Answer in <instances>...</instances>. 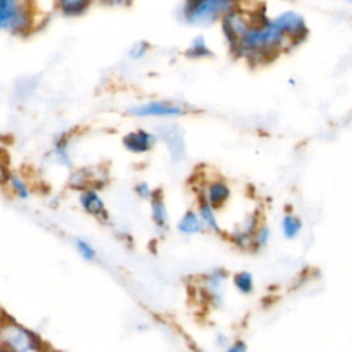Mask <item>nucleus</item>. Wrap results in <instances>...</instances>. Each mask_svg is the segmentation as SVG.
<instances>
[{"mask_svg":"<svg viewBox=\"0 0 352 352\" xmlns=\"http://www.w3.org/2000/svg\"><path fill=\"white\" fill-rule=\"evenodd\" d=\"M232 285L235 290L242 296H249L254 292V278L250 272L241 271L234 275Z\"/></svg>","mask_w":352,"mask_h":352,"instance_id":"13","label":"nucleus"},{"mask_svg":"<svg viewBox=\"0 0 352 352\" xmlns=\"http://www.w3.org/2000/svg\"><path fill=\"white\" fill-rule=\"evenodd\" d=\"M8 183H10V186H11L12 192H14L18 198H21V199L29 198V195H30L29 187H28V184L25 183V180L21 179L18 175H11L10 179H8Z\"/></svg>","mask_w":352,"mask_h":352,"instance_id":"18","label":"nucleus"},{"mask_svg":"<svg viewBox=\"0 0 352 352\" xmlns=\"http://www.w3.org/2000/svg\"><path fill=\"white\" fill-rule=\"evenodd\" d=\"M230 195H231L230 187L224 182L216 180L208 186L205 201L214 209V208L223 206L228 201Z\"/></svg>","mask_w":352,"mask_h":352,"instance_id":"9","label":"nucleus"},{"mask_svg":"<svg viewBox=\"0 0 352 352\" xmlns=\"http://www.w3.org/2000/svg\"><path fill=\"white\" fill-rule=\"evenodd\" d=\"M155 142H157L155 135L144 129L131 131L122 138L124 147L133 154H143L150 151L154 147Z\"/></svg>","mask_w":352,"mask_h":352,"instance_id":"7","label":"nucleus"},{"mask_svg":"<svg viewBox=\"0 0 352 352\" xmlns=\"http://www.w3.org/2000/svg\"><path fill=\"white\" fill-rule=\"evenodd\" d=\"M268 239V231H267V228H264V230H261L260 232H258V242L260 243H265V241Z\"/></svg>","mask_w":352,"mask_h":352,"instance_id":"25","label":"nucleus"},{"mask_svg":"<svg viewBox=\"0 0 352 352\" xmlns=\"http://www.w3.org/2000/svg\"><path fill=\"white\" fill-rule=\"evenodd\" d=\"M0 315H1V309H0Z\"/></svg>","mask_w":352,"mask_h":352,"instance_id":"29","label":"nucleus"},{"mask_svg":"<svg viewBox=\"0 0 352 352\" xmlns=\"http://www.w3.org/2000/svg\"><path fill=\"white\" fill-rule=\"evenodd\" d=\"M227 286V274L220 270L209 272L202 283V292L208 304L213 308H220L224 304Z\"/></svg>","mask_w":352,"mask_h":352,"instance_id":"4","label":"nucleus"},{"mask_svg":"<svg viewBox=\"0 0 352 352\" xmlns=\"http://www.w3.org/2000/svg\"><path fill=\"white\" fill-rule=\"evenodd\" d=\"M47 352H60V351H58V349H55V348H52V346H50V349L47 351Z\"/></svg>","mask_w":352,"mask_h":352,"instance_id":"27","label":"nucleus"},{"mask_svg":"<svg viewBox=\"0 0 352 352\" xmlns=\"http://www.w3.org/2000/svg\"><path fill=\"white\" fill-rule=\"evenodd\" d=\"M205 224L199 216V213L188 210L186 212L180 220L177 221V231L184 235H194L204 230Z\"/></svg>","mask_w":352,"mask_h":352,"instance_id":"11","label":"nucleus"},{"mask_svg":"<svg viewBox=\"0 0 352 352\" xmlns=\"http://www.w3.org/2000/svg\"><path fill=\"white\" fill-rule=\"evenodd\" d=\"M58 7L63 15L78 16L88 10L89 3L85 0H62L58 3Z\"/></svg>","mask_w":352,"mask_h":352,"instance_id":"14","label":"nucleus"},{"mask_svg":"<svg viewBox=\"0 0 352 352\" xmlns=\"http://www.w3.org/2000/svg\"><path fill=\"white\" fill-rule=\"evenodd\" d=\"M76 249H77V252L80 253V256H81L84 260H87V261H92V260L95 258V256H96L95 248H94L88 241H85V239H82V238L76 239Z\"/></svg>","mask_w":352,"mask_h":352,"instance_id":"19","label":"nucleus"},{"mask_svg":"<svg viewBox=\"0 0 352 352\" xmlns=\"http://www.w3.org/2000/svg\"><path fill=\"white\" fill-rule=\"evenodd\" d=\"M220 352H249L248 342L241 337H234L230 344L223 348Z\"/></svg>","mask_w":352,"mask_h":352,"instance_id":"21","label":"nucleus"},{"mask_svg":"<svg viewBox=\"0 0 352 352\" xmlns=\"http://www.w3.org/2000/svg\"><path fill=\"white\" fill-rule=\"evenodd\" d=\"M10 176H11V173H10L7 162H6V155L0 154V183L8 182Z\"/></svg>","mask_w":352,"mask_h":352,"instance_id":"24","label":"nucleus"},{"mask_svg":"<svg viewBox=\"0 0 352 352\" xmlns=\"http://www.w3.org/2000/svg\"><path fill=\"white\" fill-rule=\"evenodd\" d=\"M274 22L287 37L297 38L300 36H304L307 32L304 19L297 12H293V11H286L280 14L274 19Z\"/></svg>","mask_w":352,"mask_h":352,"instance_id":"8","label":"nucleus"},{"mask_svg":"<svg viewBox=\"0 0 352 352\" xmlns=\"http://www.w3.org/2000/svg\"><path fill=\"white\" fill-rule=\"evenodd\" d=\"M50 344L38 331L1 311L0 348L7 352H47Z\"/></svg>","mask_w":352,"mask_h":352,"instance_id":"1","label":"nucleus"},{"mask_svg":"<svg viewBox=\"0 0 352 352\" xmlns=\"http://www.w3.org/2000/svg\"><path fill=\"white\" fill-rule=\"evenodd\" d=\"M198 213H199V216H201L204 224H205L208 228H210V230H213V231H216V232L220 231V226H219L217 217H216V214H214V209H213L206 201L201 202V205H199V212H198Z\"/></svg>","mask_w":352,"mask_h":352,"instance_id":"17","label":"nucleus"},{"mask_svg":"<svg viewBox=\"0 0 352 352\" xmlns=\"http://www.w3.org/2000/svg\"><path fill=\"white\" fill-rule=\"evenodd\" d=\"M234 337H231L227 331L224 330H216L213 334H212V346H213V351L216 352H220L223 348H226L230 341L232 340Z\"/></svg>","mask_w":352,"mask_h":352,"instance_id":"20","label":"nucleus"},{"mask_svg":"<svg viewBox=\"0 0 352 352\" xmlns=\"http://www.w3.org/2000/svg\"><path fill=\"white\" fill-rule=\"evenodd\" d=\"M0 352H7V351H4V349H1V348H0Z\"/></svg>","mask_w":352,"mask_h":352,"instance_id":"28","label":"nucleus"},{"mask_svg":"<svg viewBox=\"0 0 352 352\" xmlns=\"http://www.w3.org/2000/svg\"><path fill=\"white\" fill-rule=\"evenodd\" d=\"M232 3L223 0L186 1L180 8V15L190 25H208L216 21L221 14L230 12Z\"/></svg>","mask_w":352,"mask_h":352,"instance_id":"2","label":"nucleus"},{"mask_svg":"<svg viewBox=\"0 0 352 352\" xmlns=\"http://www.w3.org/2000/svg\"><path fill=\"white\" fill-rule=\"evenodd\" d=\"M186 54L190 58H204V56H209L212 52L206 44L205 37L198 36L190 43L188 48L186 50Z\"/></svg>","mask_w":352,"mask_h":352,"instance_id":"16","label":"nucleus"},{"mask_svg":"<svg viewBox=\"0 0 352 352\" xmlns=\"http://www.w3.org/2000/svg\"><path fill=\"white\" fill-rule=\"evenodd\" d=\"M147 50H148V44H147V43H144V41L135 43V44L131 47V50H129V56H131L132 59H140V58H143V56L146 55Z\"/></svg>","mask_w":352,"mask_h":352,"instance_id":"22","label":"nucleus"},{"mask_svg":"<svg viewBox=\"0 0 352 352\" xmlns=\"http://www.w3.org/2000/svg\"><path fill=\"white\" fill-rule=\"evenodd\" d=\"M33 25V14L28 3L0 0V32L12 34L26 33Z\"/></svg>","mask_w":352,"mask_h":352,"instance_id":"3","label":"nucleus"},{"mask_svg":"<svg viewBox=\"0 0 352 352\" xmlns=\"http://www.w3.org/2000/svg\"><path fill=\"white\" fill-rule=\"evenodd\" d=\"M136 192H138V195L139 197H142V198H146V199H151L153 198V195L155 194V192H153L151 191V187L147 184V183H139V184H136Z\"/></svg>","mask_w":352,"mask_h":352,"instance_id":"23","label":"nucleus"},{"mask_svg":"<svg viewBox=\"0 0 352 352\" xmlns=\"http://www.w3.org/2000/svg\"><path fill=\"white\" fill-rule=\"evenodd\" d=\"M194 352H216V351L209 349V348H205V346H197V348L194 349Z\"/></svg>","mask_w":352,"mask_h":352,"instance_id":"26","label":"nucleus"},{"mask_svg":"<svg viewBox=\"0 0 352 352\" xmlns=\"http://www.w3.org/2000/svg\"><path fill=\"white\" fill-rule=\"evenodd\" d=\"M128 113L136 117H179L184 114V109L172 102L151 100L131 107Z\"/></svg>","mask_w":352,"mask_h":352,"instance_id":"5","label":"nucleus"},{"mask_svg":"<svg viewBox=\"0 0 352 352\" xmlns=\"http://www.w3.org/2000/svg\"><path fill=\"white\" fill-rule=\"evenodd\" d=\"M150 205H151V217L154 224L160 230L164 228L168 224V210L164 199L160 195L154 194L153 198L150 199Z\"/></svg>","mask_w":352,"mask_h":352,"instance_id":"12","label":"nucleus"},{"mask_svg":"<svg viewBox=\"0 0 352 352\" xmlns=\"http://www.w3.org/2000/svg\"><path fill=\"white\" fill-rule=\"evenodd\" d=\"M80 204L82 206V209L92 214V216H102L106 210L104 208V202L102 201V198L99 197V194L94 190H85L80 194Z\"/></svg>","mask_w":352,"mask_h":352,"instance_id":"10","label":"nucleus"},{"mask_svg":"<svg viewBox=\"0 0 352 352\" xmlns=\"http://www.w3.org/2000/svg\"><path fill=\"white\" fill-rule=\"evenodd\" d=\"M280 227H282V232L286 238L292 239V238H296L300 231H301V220L297 217V216H293V214H285L283 219H282V223H280Z\"/></svg>","mask_w":352,"mask_h":352,"instance_id":"15","label":"nucleus"},{"mask_svg":"<svg viewBox=\"0 0 352 352\" xmlns=\"http://www.w3.org/2000/svg\"><path fill=\"white\" fill-rule=\"evenodd\" d=\"M158 136L165 143L173 161L182 160L184 157L186 144H184L183 133L180 132V129L176 125H169V124L162 125L161 128H158Z\"/></svg>","mask_w":352,"mask_h":352,"instance_id":"6","label":"nucleus"}]
</instances>
